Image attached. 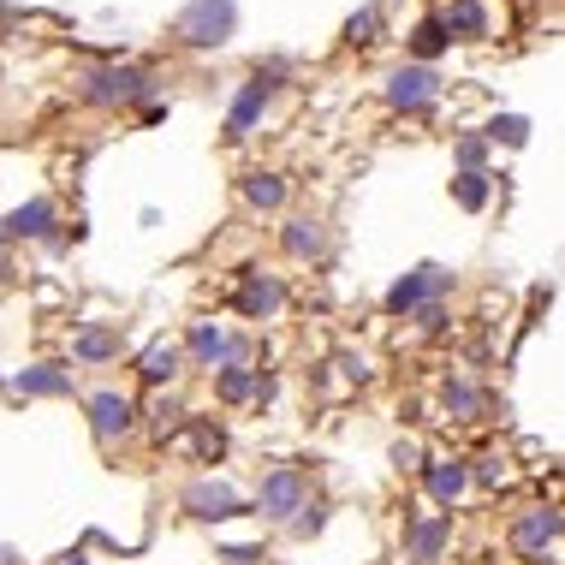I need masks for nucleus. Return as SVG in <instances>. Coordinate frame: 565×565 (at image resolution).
Listing matches in <instances>:
<instances>
[{
	"instance_id": "f257e3e1",
	"label": "nucleus",
	"mask_w": 565,
	"mask_h": 565,
	"mask_svg": "<svg viewBox=\"0 0 565 565\" xmlns=\"http://www.w3.org/2000/svg\"><path fill=\"white\" fill-rule=\"evenodd\" d=\"M78 96L96 102V108H119V102H149L156 96V72L137 66H96L78 78Z\"/></svg>"
},
{
	"instance_id": "f03ea898",
	"label": "nucleus",
	"mask_w": 565,
	"mask_h": 565,
	"mask_svg": "<svg viewBox=\"0 0 565 565\" xmlns=\"http://www.w3.org/2000/svg\"><path fill=\"white\" fill-rule=\"evenodd\" d=\"M233 30H238V0H185V12H179V36L191 49H221V42H233Z\"/></svg>"
},
{
	"instance_id": "7ed1b4c3",
	"label": "nucleus",
	"mask_w": 565,
	"mask_h": 565,
	"mask_svg": "<svg viewBox=\"0 0 565 565\" xmlns=\"http://www.w3.org/2000/svg\"><path fill=\"white\" fill-rule=\"evenodd\" d=\"M179 507H185L196 524H226V518H244V494L226 477H191L185 494H179Z\"/></svg>"
},
{
	"instance_id": "20e7f679",
	"label": "nucleus",
	"mask_w": 565,
	"mask_h": 565,
	"mask_svg": "<svg viewBox=\"0 0 565 565\" xmlns=\"http://www.w3.org/2000/svg\"><path fill=\"white\" fill-rule=\"evenodd\" d=\"M559 530H565V512L559 507H530V512L512 518L507 542H512L518 559H547L559 547Z\"/></svg>"
},
{
	"instance_id": "39448f33",
	"label": "nucleus",
	"mask_w": 565,
	"mask_h": 565,
	"mask_svg": "<svg viewBox=\"0 0 565 565\" xmlns=\"http://www.w3.org/2000/svg\"><path fill=\"white\" fill-rule=\"evenodd\" d=\"M452 512H417L405 518V565H447L452 554Z\"/></svg>"
},
{
	"instance_id": "423d86ee",
	"label": "nucleus",
	"mask_w": 565,
	"mask_h": 565,
	"mask_svg": "<svg viewBox=\"0 0 565 565\" xmlns=\"http://www.w3.org/2000/svg\"><path fill=\"white\" fill-rule=\"evenodd\" d=\"M303 500H310V477L303 470H292V465H274L268 477H263V488H256V518H268V524H286Z\"/></svg>"
},
{
	"instance_id": "0eeeda50",
	"label": "nucleus",
	"mask_w": 565,
	"mask_h": 565,
	"mask_svg": "<svg viewBox=\"0 0 565 565\" xmlns=\"http://www.w3.org/2000/svg\"><path fill=\"white\" fill-rule=\"evenodd\" d=\"M89 429H96V440H126L137 429V405H131V393H119V387H102V393H89Z\"/></svg>"
},
{
	"instance_id": "6e6552de",
	"label": "nucleus",
	"mask_w": 565,
	"mask_h": 565,
	"mask_svg": "<svg viewBox=\"0 0 565 565\" xmlns=\"http://www.w3.org/2000/svg\"><path fill=\"white\" fill-rule=\"evenodd\" d=\"M452 286V274L447 268H435V263H423V268H411L399 286L387 292V310L393 316H411V310H423V303H435L440 292Z\"/></svg>"
},
{
	"instance_id": "1a4fd4ad",
	"label": "nucleus",
	"mask_w": 565,
	"mask_h": 565,
	"mask_svg": "<svg viewBox=\"0 0 565 565\" xmlns=\"http://www.w3.org/2000/svg\"><path fill=\"white\" fill-rule=\"evenodd\" d=\"M435 96H440V72L435 66H399L387 78V102L399 114H423V108H435Z\"/></svg>"
},
{
	"instance_id": "9d476101",
	"label": "nucleus",
	"mask_w": 565,
	"mask_h": 565,
	"mask_svg": "<svg viewBox=\"0 0 565 565\" xmlns=\"http://www.w3.org/2000/svg\"><path fill=\"white\" fill-rule=\"evenodd\" d=\"M417 470H423V488H429V500L440 512H452L458 500H465V488H470L465 458H429V465H417Z\"/></svg>"
},
{
	"instance_id": "9b49d317",
	"label": "nucleus",
	"mask_w": 565,
	"mask_h": 565,
	"mask_svg": "<svg viewBox=\"0 0 565 565\" xmlns=\"http://www.w3.org/2000/svg\"><path fill=\"white\" fill-rule=\"evenodd\" d=\"M274 89H280V66H268V72H256L250 84L238 89V102H233V114H226V131L233 137H244L256 126V119H263V108H268V96Z\"/></svg>"
},
{
	"instance_id": "f8f14e48",
	"label": "nucleus",
	"mask_w": 565,
	"mask_h": 565,
	"mask_svg": "<svg viewBox=\"0 0 565 565\" xmlns=\"http://www.w3.org/2000/svg\"><path fill=\"white\" fill-rule=\"evenodd\" d=\"M12 393H24V399H66L72 393V370L66 363H30V370H19L7 381Z\"/></svg>"
},
{
	"instance_id": "ddd939ff",
	"label": "nucleus",
	"mask_w": 565,
	"mask_h": 565,
	"mask_svg": "<svg viewBox=\"0 0 565 565\" xmlns=\"http://www.w3.org/2000/svg\"><path fill=\"white\" fill-rule=\"evenodd\" d=\"M191 358L209 363V370H215V363H244V340H233L221 322H196L191 328Z\"/></svg>"
},
{
	"instance_id": "4468645a",
	"label": "nucleus",
	"mask_w": 565,
	"mask_h": 565,
	"mask_svg": "<svg viewBox=\"0 0 565 565\" xmlns=\"http://www.w3.org/2000/svg\"><path fill=\"white\" fill-rule=\"evenodd\" d=\"M280 303H286V286L274 280V274H250V280L238 286V316H250V322H268Z\"/></svg>"
},
{
	"instance_id": "2eb2a0df",
	"label": "nucleus",
	"mask_w": 565,
	"mask_h": 565,
	"mask_svg": "<svg viewBox=\"0 0 565 565\" xmlns=\"http://www.w3.org/2000/svg\"><path fill=\"white\" fill-rule=\"evenodd\" d=\"M0 226H7V238H54V203L49 196H30Z\"/></svg>"
},
{
	"instance_id": "dca6fc26",
	"label": "nucleus",
	"mask_w": 565,
	"mask_h": 565,
	"mask_svg": "<svg viewBox=\"0 0 565 565\" xmlns=\"http://www.w3.org/2000/svg\"><path fill=\"white\" fill-rule=\"evenodd\" d=\"M286 250L298 256V263H322L328 256V233H322V221H286Z\"/></svg>"
},
{
	"instance_id": "f3484780",
	"label": "nucleus",
	"mask_w": 565,
	"mask_h": 565,
	"mask_svg": "<svg viewBox=\"0 0 565 565\" xmlns=\"http://www.w3.org/2000/svg\"><path fill=\"white\" fill-rule=\"evenodd\" d=\"M179 363H185V351H179L173 340H156V345L143 351V363H137V375H143L149 387H167V381L179 375Z\"/></svg>"
},
{
	"instance_id": "a211bd4d",
	"label": "nucleus",
	"mask_w": 565,
	"mask_h": 565,
	"mask_svg": "<svg viewBox=\"0 0 565 565\" xmlns=\"http://www.w3.org/2000/svg\"><path fill=\"white\" fill-rule=\"evenodd\" d=\"M440 24H447V36L482 42V36H488V7H482V0H452V12H447Z\"/></svg>"
},
{
	"instance_id": "6ab92c4d",
	"label": "nucleus",
	"mask_w": 565,
	"mask_h": 565,
	"mask_svg": "<svg viewBox=\"0 0 565 565\" xmlns=\"http://www.w3.org/2000/svg\"><path fill=\"white\" fill-rule=\"evenodd\" d=\"M72 358L78 363H114L119 358V328H84L72 340Z\"/></svg>"
},
{
	"instance_id": "aec40b11",
	"label": "nucleus",
	"mask_w": 565,
	"mask_h": 565,
	"mask_svg": "<svg viewBox=\"0 0 565 565\" xmlns=\"http://www.w3.org/2000/svg\"><path fill=\"white\" fill-rule=\"evenodd\" d=\"M244 203L263 209V215H274V209L286 203V179L280 173H244Z\"/></svg>"
},
{
	"instance_id": "412c9836",
	"label": "nucleus",
	"mask_w": 565,
	"mask_h": 565,
	"mask_svg": "<svg viewBox=\"0 0 565 565\" xmlns=\"http://www.w3.org/2000/svg\"><path fill=\"white\" fill-rule=\"evenodd\" d=\"M215 393L226 405L256 399V370H244V363H221V370H215Z\"/></svg>"
},
{
	"instance_id": "4be33fe9",
	"label": "nucleus",
	"mask_w": 565,
	"mask_h": 565,
	"mask_svg": "<svg viewBox=\"0 0 565 565\" xmlns=\"http://www.w3.org/2000/svg\"><path fill=\"white\" fill-rule=\"evenodd\" d=\"M440 399H447V411H452V417H477V411H482V387H477V381H470V375H447V387H440Z\"/></svg>"
},
{
	"instance_id": "5701e85b",
	"label": "nucleus",
	"mask_w": 565,
	"mask_h": 565,
	"mask_svg": "<svg viewBox=\"0 0 565 565\" xmlns=\"http://www.w3.org/2000/svg\"><path fill=\"white\" fill-rule=\"evenodd\" d=\"M286 530H292V542H310L328 530V500H303V507L286 518Z\"/></svg>"
},
{
	"instance_id": "b1692460",
	"label": "nucleus",
	"mask_w": 565,
	"mask_h": 565,
	"mask_svg": "<svg viewBox=\"0 0 565 565\" xmlns=\"http://www.w3.org/2000/svg\"><path fill=\"white\" fill-rule=\"evenodd\" d=\"M447 24H440V19H423L417 30H411V54H417V66H429V60L440 54V49H447Z\"/></svg>"
},
{
	"instance_id": "393cba45",
	"label": "nucleus",
	"mask_w": 565,
	"mask_h": 565,
	"mask_svg": "<svg viewBox=\"0 0 565 565\" xmlns=\"http://www.w3.org/2000/svg\"><path fill=\"white\" fill-rule=\"evenodd\" d=\"M185 423H191L196 458H203V465H215V458L226 452V429H221V423H209V417H185Z\"/></svg>"
},
{
	"instance_id": "a878e982",
	"label": "nucleus",
	"mask_w": 565,
	"mask_h": 565,
	"mask_svg": "<svg viewBox=\"0 0 565 565\" xmlns=\"http://www.w3.org/2000/svg\"><path fill=\"white\" fill-rule=\"evenodd\" d=\"M524 137H530V119H518V114H494V119H488V137H482V143L524 149Z\"/></svg>"
},
{
	"instance_id": "bb28decb",
	"label": "nucleus",
	"mask_w": 565,
	"mask_h": 565,
	"mask_svg": "<svg viewBox=\"0 0 565 565\" xmlns=\"http://www.w3.org/2000/svg\"><path fill=\"white\" fill-rule=\"evenodd\" d=\"M149 423H156V435H179L185 429V405L173 393H161V399H149Z\"/></svg>"
},
{
	"instance_id": "cd10ccee",
	"label": "nucleus",
	"mask_w": 565,
	"mask_h": 565,
	"mask_svg": "<svg viewBox=\"0 0 565 565\" xmlns=\"http://www.w3.org/2000/svg\"><path fill=\"white\" fill-rule=\"evenodd\" d=\"M452 203L458 209H488V173H458L452 179Z\"/></svg>"
},
{
	"instance_id": "c85d7f7f",
	"label": "nucleus",
	"mask_w": 565,
	"mask_h": 565,
	"mask_svg": "<svg viewBox=\"0 0 565 565\" xmlns=\"http://www.w3.org/2000/svg\"><path fill=\"white\" fill-rule=\"evenodd\" d=\"M470 482H477V488H500V482H507V465H500V458H477Z\"/></svg>"
},
{
	"instance_id": "c756f323",
	"label": "nucleus",
	"mask_w": 565,
	"mask_h": 565,
	"mask_svg": "<svg viewBox=\"0 0 565 565\" xmlns=\"http://www.w3.org/2000/svg\"><path fill=\"white\" fill-rule=\"evenodd\" d=\"M375 24H381V12L370 7V12H358V19L345 24V42H375Z\"/></svg>"
},
{
	"instance_id": "7c9ffc66",
	"label": "nucleus",
	"mask_w": 565,
	"mask_h": 565,
	"mask_svg": "<svg viewBox=\"0 0 565 565\" xmlns=\"http://www.w3.org/2000/svg\"><path fill=\"white\" fill-rule=\"evenodd\" d=\"M482 156H488L482 137H458V161H465V173H482Z\"/></svg>"
},
{
	"instance_id": "2f4dec72",
	"label": "nucleus",
	"mask_w": 565,
	"mask_h": 565,
	"mask_svg": "<svg viewBox=\"0 0 565 565\" xmlns=\"http://www.w3.org/2000/svg\"><path fill=\"white\" fill-rule=\"evenodd\" d=\"M221 559L226 565H268V547H244L238 542V547H221Z\"/></svg>"
},
{
	"instance_id": "473e14b6",
	"label": "nucleus",
	"mask_w": 565,
	"mask_h": 565,
	"mask_svg": "<svg viewBox=\"0 0 565 565\" xmlns=\"http://www.w3.org/2000/svg\"><path fill=\"white\" fill-rule=\"evenodd\" d=\"M411 316H417V328H423V333H440V328H447V310H440V298H435V303H423V310H411Z\"/></svg>"
},
{
	"instance_id": "72a5a7b5",
	"label": "nucleus",
	"mask_w": 565,
	"mask_h": 565,
	"mask_svg": "<svg viewBox=\"0 0 565 565\" xmlns=\"http://www.w3.org/2000/svg\"><path fill=\"white\" fill-rule=\"evenodd\" d=\"M393 465H405V470H417V447H411V440H399V447H393Z\"/></svg>"
},
{
	"instance_id": "f704fd0d",
	"label": "nucleus",
	"mask_w": 565,
	"mask_h": 565,
	"mask_svg": "<svg viewBox=\"0 0 565 565\" xmlns=\"http://www.w3.org/2000/svg\"><path fill=\"white\" fill-rule=\"evenodd\" d=\"M54 565H89V559H84V547H72V554H60Z\"/></svg>"
},
{
	"instance_id": "c9c22d12",
	"label": "nucleus",
	"mask_w": 565,
	"mask_h": 565,
	"mask_svg": "<svg viewBox=\"0 0 565 565\" xmlns=\"http://www.w3.org/2000/svg\"><path fill=\"white\" fill-rule=\"evenodd\" d=\"M0 565H19V559H12V554H7V547H0Z\"/></svg>"
},
{
	"instance_id": "e433bc0d",
	"label": "nucleus",
	"mask_w": 565,
	"mask_h": 565,
	"mask_svg": "<svg viewBox=\"0 0 565 565\" xmlns=\"http://www.w3.org/2000/svg\"><path fill=\"white\" fill-rule=\"evenodd\" d=\"M0 244H7V226H0Z\"/></svg>"
},
{
	"instance_id": "4c0bfd02",
	"label": "nucleus",
	"mask_w": 565,
	"mask_h": 565,
	"mask_svg": "<svg viewBox=\"0 0 565 565\" xmlns=\"http://www.w3.org/2000/svg\"><path fill=\"white\" fill-rule=\"evenodd\" d=\"M0 387H7V381H0Z\"/></svg>"
}]
</instances>
